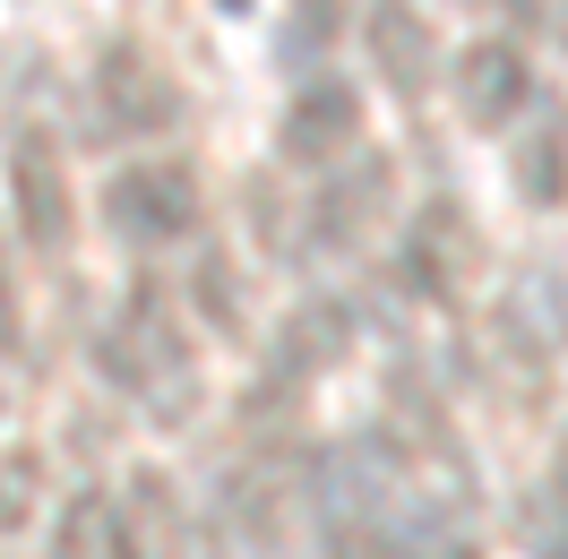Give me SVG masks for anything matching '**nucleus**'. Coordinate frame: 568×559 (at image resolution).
<instances>
[{
  "label": "nucleus",
  "instance_id": "nucleus-7",
  "mask_svg": "<svg viewBox=\"0 0 568 559\" xmlns=\"http://www.w3.org/2000/svg\"><path fill=\"white\" fill-rule=\"evenodd\" d=\"M104 542L112 559H181V490L164 482V474H130L121 482V499L104 508Z\"/></svg>",
  "mask_w": 568,
  "mask_h": 559
},
{
  "label": "nucleus",
  "instance_id": "nucleus-16",
  "mask_svg": "<svg viewBox=\"0 0 568 559\" xmlns=\"http://www.w3.org/2000/svg\"><path fill=\"white\" fill-rule=\"evenodd\" d=\"M233 9H242V0H233Z\"/></svg>",
  "mask_w": 568,
  "mask_h": 559
},
{
  "label": "nucleus",
  "instance_id": "nucleus-6",
  "mask_svg": "<svg viewBox=\"0 0 568 559\" xmlns=\"http://www.w3.org/2000/svg\"><path fill=\"white\" fill-rule=\"evenodd\" d=\"M9 215H18V233L36 250H61L70 242V215H78V199H70V173H61V146L52 139H9Z\"/></svg>",
  "mask_w": 568,
  "mask_h": 559
},
{
  "label": "nucleus",
  "instance_id": "nucleus-9",
  "mask_svg": "<svg viewBox=\"0 0 568 559\" xmlns=\"http://www.w3.org/2000/svg\"><path fill=\"white\" fill-rule=\"evenodd\" d=\"M336 345H345V311H336V302H311V311L276 336V362H267V379H258V405H267V396H293V387H311L327 362H336Z\"/></svg>",
  "mask_w": 568,
  "mask_h": 559
},
{
  "label": "nucleus",
  "instance_id": "nucleus-14",
  "mask_svg": "<svg viewBox=\"0 0 568 559\" xmlns=\"http://www.w3.org/2000/svg\"><path fill=\"white\" fill-rule=\"evenodd\" d=\"M0 353H18V293H9V267H0Z\"/></svg>",
  "mask_w": 568,
  "mask_h": 559
},
{
  "label": "nucleus",
  "instance_id": "nucleus-8",
  "mask_svg": "<svg viewBox=\"0 0 568 559\" xmlns=\"http://www.w3.org/2000/svg\"><path fill=\"white\" fill-rule=\"evenodd\" d=\"M526 95H534V78L517 43H465L457 52V112L474 130H508L526 112Z\"/></svg>",
  "mask_w": 568,
  "mask_h": 559
},
{
  "label": "nucleus",
  "instance_id": "nucleus-11",
  "mask_svg": "<svg viewBox=\"0 0 568 559\" xmlns=\"http://www.w3.org/2000/svg\"><path fill=\"white\" fill-rule=\"evenodd\" d=\"M508 173H517V199H526V207H560L568 199V121H542V130L508 155Z\"/></svg>",
  "mask_w": 568,
  "mask_h": 559
},
{
  "label": "nucleus",
  "instance_id": "nucleus-2",
  "mask_svg": "<svg viewBox=\"0 0 568 559\" xmlns=\"http://www.w3.org/2000/svg\"><path fill=\"white\" fill-rule=\"evenodd\" d=\"M104 224L112 242L130 250H173L199 233V181H190V164H121V173L104 181Z\"/></svg>",
  "mask_w": 568,
  "mask_h": 559
},
{
  "label": "nucleus",
  "instance_id": "nucleus-3",
  "mask_svg": "<svg viewBox=\"0 0 568 559\" xmlns=\"http://www.w3.org/2000/svg\"><path fill=\"white\" fill-rule=\"evenodd\" d=\"M95 104H104V121L121 130V139H164V130L181 121V87L164 78V61H155V52L112 43L104 70H95Z\"/></svg>",
  "mask_w": 568,
  "mask_h": 559
},
{
  "label": "nucleus",
  "instance_id": "nucleus-10",
  "mask_svg": "<svg viewBox=\"0 0 568 559\" xmlns=\"http://www.w3.org/2000/svg\"><path fill=\"white\" fill-rule=\"evenodd\" d=\"M362 35H371V61H379V78H388L396 95H423V87H430V61H439V52H430V18H423V9L379 0Z\"/></svg>",
  "mask_w": 568,
  "mask_h": 559
},
{
  "label": "nucleus",
  "instance_id": "nucleus-4",
  "mask_svg": "<svg viewBox=\"0 0 568 559\" xmlns=\"http://www.w3.org/2000/svg\"><path fill=\"white\" fill-rule=\"evenodd\" d=\"M483 267V242H474V224H465L457 199H430L414 215V233H405V284L423 293V302H457L465 284Z\"/></svg>",
  "mask_w": 568,
  "mask_h": 559
},
{
  "label": "nucleus",
  "instance_id": "nucleus-1",
  "mask_svg": "<svg viewBox=\"0 0 568 559\" xmlns=\"http://www.w3.org/2000/svg\"><path fill=\"white\" fill-rule=\"evenodd\" d=\"M95 362H104V379L121 387V396H139V405H164V414H173L181 396H190V353H181V327H173V311H164L146 284L121 302V318L104 327Z\"/></svg>",
  "mask_w": 568,
  "mask_h": 559
},
{
  "label": "nucleus",
  "instance_id": "nucleus-13",
  "mask_svg": "<svg viewBox=\"0 0 568 559\" xmlns=\"http://www.w3.org/2000/svg\"><path fill=\"white\" fill-rule=\"evenodd\" d=\"M199 311H207L215 327H233V267H224V258H199Z\"/></svg>",
  "mask_w": 568,
  "mask_h": 559
},
{
  "label": "nucleus",
  "instance_id": "nucleus-12",
  "mask_svg": "<svg viewBox=\"0 0 568 559\" xmlns=\"http://www.w3.org/2000/svg\"><path fill=\"white\" fill-rule=\"evenodd\" d=\"M36 456H0V533H18V525L36 517Z\"/></svg>",
  "mask_w": 568,
  "mask_h": 559
},
{
  "label": "nucleus",
  "instance_id": "nucleus-15",
  "mask_svg": "<svg viewBox=\"0 0 568 559\" xmlns=\"http://www.w3.org/2000/svg\"><path fill=\"white\" fill-rule=\"evenodd\" d=\"M439 559H474V551H465V542H448V551H439Z\"/></svg>",
  "mask_w": 568,
  "mask_h": 559
},
{
  "label": "nucleus",
  "instance_id": "nucleus-5",
  "mask_svg": "<svg viewBox=\"0 0 568 559\" xmlns=\"http://www.w3.org/2000/svg\"><path fill=\"white\" fill-rule=\"evenodd\" d=\"M362 146V95L354 78H311L293 104H284V130H276V155L284 164H336Z\"/></svg>",
  "mask_w": 568,
  "mask_h": 559
}]
</instances>
